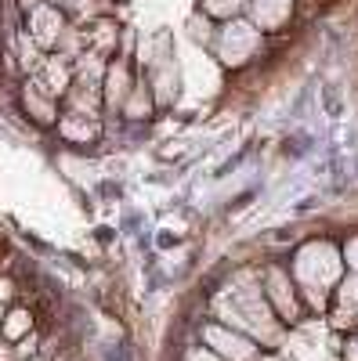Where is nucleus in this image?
I'll use <instances>...</instances> for the list:
<instances>
[{
  "instance_id": "obj_1",
  "label": "nucleus",
  "mask_w": 358,
  "mask_h": 361,
  "mask_svg": "<svg viewBox=\"0 0 358 361\" xmlns=\"http://www.w3.org/2000/svg\"><path fill=\"white\" fill-rule=\"evenodd\" d=\"M253 33H250V25H228V33H225V54H232L228 62H243V54L253 47Z\"/></svg>"
},
{
  "instance_id": "obj_2",
  "label": "nucleus",
  "mask_w": 358,
  "mask_h": 361,
  "mask_svg": "<svg viewBox=\"0 0 358 361\" xmlns=\"http://www.w3.org/2000/svg\"><path fill=\"white\" fill-rule=\"evenodd\" d=\"M253 15H257L261 25H279V22L290 15V0H257Z\"/></svg>"
},
{
  "instance_id": "obj_3",
  "label": "nucleus",
  "mask_w": 358,
  "mask_h": 361,
  "mask_svg": "<svg viewBox=\"0 0 358 361\" xmlns=\"http://www.w3.org/2000/svg\"><path fill=\"white\" fill-rule=\"evenodd\" d=\"M210 8L221 11V15H232L235 8H243V0H210Z\"/></svg>"
}]
</instances>
